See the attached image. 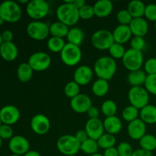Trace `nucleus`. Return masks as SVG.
<instances>
[{"label": "nucleus", "mask_w": 156, "mask_h": 156, "mask_svg": "<svg viewBox=\"0 0 156 156\" xmlns=\"http://www.w3.org/2000/svg\"><path fill=\"white\" fill-rule=\"evenodd\" d=\"M117 69V65L115 59L111 56H104L95 61L93 71L98 79L109 82L116 74Z\"/></svg>", "instance_id": "1"}, {"label": "nucleus", "mask_w": 156, "mask_h": 156, "mask_svg": "<svg viewBox=\"0 0 156 156\" xmlns=\"http://www.w3.org/2000/svg\"><path fill=\"white\" fill-rule=\"evenodd\" d=\"M58 21L69 27H74L79 21V9L75 7L70 0L64 1L62 4L58 6L56 12Z\"/></svg>", "instance_id": "2"}, {"label": "nucleus", "mask_w": 156, "mask_h": 156, "mask_svg": "<svg viewBox=\"0 0 156 156\" xmlns=\"http://www.w3.org/2000/svg\"><path fill=\"white\" fill-rule=\"evenodd\" d=\"M22 16V10L18 2L5 1L0 4V17L5 22L15 23L20 21Z\"/></svg>", "instance_id": "3"}, {"label": "nucleus", "mask_w": 156, "mask_h": 156, "mask_svg": "<svg viewBox=\"0 0 156 156\" xmlns=\"http://www.w3.org/2000/svg\"><path fill=\"white\" fill-rule=\"evenodd\" d=\"M81 143L76 139L75 136L65 134L59 137L56 141V148L60 153L64 155H76L80 151Z\"/></svg>", "instance_id": "4"}, {"label": "nucleus", "mask_w": 156, "mask_h": 156, "mask_svg": "<svg viewBox=\"0 0 156 156\" xmlns=\"http://www.w3.org/2000/svg\"><path fill=\"white\" fill-rule=\"evenodd\" d=\"M50 12V5L45 0H31L26 5L27 15L34 21H41Z\"/></svg>", "instance_id": "5"}, {"label": "nucleus", "mask_w": 156, "mask_h": 156, "mask_svg": "<svg viewBox=\"0 0 156 156\" xmlns=\"http://www.w3.org/2000/svg\"><path fill=\"white\" fill-rule=\"evenodd\" d=\"M127 96L130 105L140 111L149 103V94L143 86L131 87Z\"/></svg>", "instance_id": "6"}, {"label": "nucleus", "mask_w": 156, "mask_h": 156, "mask_svg": "<svg viewBox=\"0 0 156 156\" xmlns=\"http://www.w3.org/2000/svg\"><path fill=\"white\" fill-rule=\"evenodd\" d=\"M123 66L129 72L141 69L144 65V56L142 51L128 49L122 58Z\"/></svg>", "instance_id": "7"}, {"label": "nucleus", "mask_w": 156, "mask_h": 156, "mask_svg": "<svg viewBox=\"0 0 156 156\" xmlns=\"http://www.w3.org/2000/svg\"><path fill=\"white\" fill-rule=\"evenodd\" d=\"M82 52L80 47L66 43L63 50L60 53L61 60L68 66H75L80 62Z\"/></svg>", "instance_id": "8"}, {"label": "nucleus", "mask_w": 156, "mask_h": 156, "mask_svg": "<svg viewBox=\"0 0 156 156\" xmlns=\"http://www.w3.org/2000/svg\"><path fill=\"white\" fill-rule=\"evenodd\" d=\"M93 47L98 50H108L114 43L112 32L101 29L94 32L91 37Z\"/></svg>", "instance_id": "9"}, {"label": "nucleus", "mask_w": 156, "mask_h": 156, "mask_svg": "<svg viewBox=\"0 0 156 156\" xmlns=\"http://www.w3.org/2000/svg\"><path fill=\"white\" fill-rule=\"evenodd\" d=\"M26 32L31 39L37 41H44L50 34V25L41 21H33L27 24Z\"/></svg>", "instance_id": "10"}, {"label": "nucleus", "mask_w": 156, "mask_h": 156, "mask_svg": "<svg viewBox=\"0 0 156 156\" xmlns=\"http://www.w3.org/2000/svg\"><path fill=\"white\" fill-rule=\"evenodd\" d=\"M51 57L45 52H36L29 57L27 63L32 69L36 72H43L48 69L51 65Z\"/></svg>", "instance_id": "11"}, {"label": "nucleus", "mask_w": 156, "mask_h": 156, "mask_svg": "<svg viewBox=\"0 0 156 156\" xmlns=\"http://www.w3.org/2000/svg\"><path fill=\"white\" fill-rule=\"evenodd\" d=\"M30 126L34 133L40 136L45 135L50 129V119L44 114H35L30 120Z\"/></svg>", "instance_id": "12"}, {"label": "nucleus", "mask_w": 156, "mask_h": 156, "mask_svg": "<svg viewBox=\"0 0 156 156\" xmlns=\"http://www.w3.org/2000/svg\"><path fill=\"white\" fill-rule=\"evenodd\" d=\"M9 149L12 154L23 156L30 151V143L22 136H14L9 142Z\"/></svg>", "instance_id": "13"}, {"label": "nucleus", "mask_w": 156, "mask_h": 156, "mask_svg": "<svg viewBox=\"0 0 156 156\" xmlns=\"http://www.w3.org/2000/svg\"><path fill=\"white\" fill-rule=\"evenodd\" d=\"M20 117L19 109L14 105H5L0 109V119L2 124L12 126L18 123Z\"/></svg>", "instance_id": "14"}, {"label": "nucleus", "mask_w": 156, "mask_h": 156, "mask_svg": "<svg viewBox=\"0 0 156 156\" xmlns=\"http://www.w3.org/2000/svg\"><path fill=\"white\" fill-rule=\"evenodd\" d=\"M91 106L92 101L91 98L85 94L80 93L70 101V107L73 111L78 114L87 113Z\"/></svg>", "instance_id": "15"}, {"label": "nucleus", "mask_w": 156, "mask_h": 156, "mask_svg": "<svg viewBox=\"0 0 156 156\" xmlns=\"http://www.w3.org/2000/svg\"><path fill=\"white\" fill-rule=\"evenodd\" d=\"M85 130L90 139L97 141L105 133L103 122L99 118L88 119L85 123Z\"/></svg>", "instance_id": "16"}, {"label": "nucleus", "mask_w": 156, "mask_h": 156, "mask_svg": "<svg viewBox=\"0 0 156 156\" xmlns=\"http://www.w3.org/2000/svg\"><path fill=\"white\" fill-rule=\"evenodd\" d=\"M94 71L88 66H80L77 67L73 73V81L80 86L86 85L92 80Z\"/></svg>", "instance_id": "17"}, {"label": "nucleus", "mask_w": 156, "mask_h": 156, "mask_svg": "<svg viewBox=\"0 0 156 156\" xmlns=\"http://www.w3.org/2000/svg\"><path fill=\"white\" fill-rule=\"evenodd\" d=\"M146 124L140 118L128 123L127 134L133 140H140L143 136L146 135Z\"/></svg>", "instance_id": "18"}, {"label": "nucleus", "mask_w": 156, "mask_h": 156, "mask_svg": "<svg viewBox=\"0 0 156 156\" xmlns=\"http://www.w3.org/2000/svg\"><path fill=\"white\" fill-rule=\"evenodd\" d=\"M133 36L144 37L149 32V24L145 18H133L129 25Z\"/></svg>", "instance_id": "19"}, {"label": "nucleus", "mask_w": 156, "mask_h": 156, "mask_svg": "<svg viewBox=\"0 0 156 156\" xmlns=\"http://www.w3.org/2000/svg\"><path fill=\"white\" fill-rule=\"evenodd\" d=\"M112 34L114 42L122 44V45L130 41L131 38L133 37V34L131 32L129 25L119 24L114 29Z\"/></svg>", "instance_id": "20"}, {"label": "nucleus", "mask_w": 156, "mask_h": 156, "mask_svg": "<svg viewBox=\"0 0 156 156\" xmlns=\"http://www.w3.org/2000/svg\"><path fill=\"white\" fill-rule=\"evenodd\" d=\"M18 56V49L15 43H3L0 47V56L6 62L15 60Z\"/></svg>", "instance_id": "21"}, {"label": "nucleus", "mask_w": 156, "mask_h": 156, "mask_svg": "<svg viewBox=\"0 0 156 156\" xmlns=\"http://www.w3.org/2000/svg\"><path fill=\"white\" fill-rule=\"evenodd\" d=\"M94 15L98 18H106L113 12L114 5L110 0H99L93 5Z\"/></svg>", "instance_id": "22"}, {"label": "nucleus", "mask_w": 156, "mask_h": 156, "mask_svg": "<svg viewBox=\"0 0 156 156\" xmlns=\"http://www.w3.org/2000/svg\"><path fill=\"white\" fill-rule=\"evenodd\" d=\"M103 125L106 133L114 136L118 134L121 131L123 126L121 120L117 116L105 117V120L103 121Z\"/></svg>", "instance_id": "23"}, {"label": "nucleus", "mask_w": 156, "mask_h": 156, "mask_svg": "<svg viewBox=\"0 0 156 156\" xmlns=\"http://www.w3.org/2000/svg\"><path fill=\"white\" fill-rule=\"evenodd\" d=\"M140 119L146 125H153L156 123V106L148 105L140 111Z\"/></svg>", "instance_id": "24"}, {"label": "nucleus", "mask_w": 156, "mask_h": 156, "mask_svg": "<svg viewBox=\"0 0 156 156\" xmlns=\"http://www.w3.org/2000/svg\"><path fill=\"white\" fill-rule=\"evenodd\" d=\"M66 39L69 44L80 47L85 40V34L80 27H73L69 30Z\"/></svg>", "instance_id": "25"}, {"label": "nucleus", "mask_w": 156, "mask_h": 156, "mask_svg": "<svg viewBox=\"0 0 156 156\" xmlns=\"http://www.w3.org/2000/svg\"><path fill=\"white\" fill-rule=\"evenodd\" d=\"M147 74L144 70H136L129 72L127 76V82L132 87H139L144 85Z\"/></svg>", "instance_id": "26"}, {"label": "nucleus", "mask_w": 156, "mask_h": 156, "mask_svg": "<svg viewBox=\"0 0 156 156\" xmlns=\"http://www.w3.org/2000/svg\"><path fill=\"white\" fill-rule=\"evenodd\" d=\"M146 5L140 0H133L128 3L127 11L133 18H143L144 16Z\"/></svg>", "instance_id": "27"}, {"label": "nucleus", "mask_w": 156, "mask_h": 156, "mask_svg": "<svg viewBox=\"0 0 156 156\" xmlns=\"http://www.w3.org/2000/svg\"><path fill=\"white\" fill-rule=\"evenodd\" d=\"M34 74V70L27 62H22L17 69V76L20 82L26 83L30 81Z\"/></svg>", "instance_id": "28"}, {"label": "nucleus", "mask_w": 156, "mask_h": 156, "mask_svg": "<svg viewBox=\"0 0 156 156\" xmlns=\"http://www.w3.org/2000/svg\"><path fill=\"white\" fill-rule=\"evenodd\" d=\"M109 88L110 86L108 81L98 79L93 83L92 86H91V91L96 97L101 98L108 94L109 91Z\"/></svg>", "instance_id": "29"}, {"label": "nucleus", "mask_w": 156, "mask_h": 156, "mask_svg": "<svg viewBox=\"0 0 156 156\" xmlns=\"http://www.w3.org/2000/svg\"><path fill=\"white\" fill-rule=\"evenodd\" d=\"M69 27L60 21H55L50 24V34L59 38L66 37Z\"/></svg>", "instance_id": "30"}, {"label": "nucleus", "mask_w": 156, "mask_h": 156, "mask_svg": "<svg viewBox=\"0 0 156 156\" xmlns=\"http://www.w3.org/2000/svg\"><path fill=\"white\" fill-rule=\"evenodd\" d=\"M98 144L100 149H108L110 148L115 147V144L117 143V139L115 136L112 134L105 133L98 140H97Z\"/></svg>", "instance_id": "31"}, {"label": "nucleus", "mask_w": 156, "mask_h": 156, "mask_svg": "<svg viewBox=\"0 0 156 156\" xmlns=\"http://www.w3.org/2000/svg\"><path fill=\"white\" fill-rule=\"evenodd\" d=\"M140 146L141 149L152 152L156 149V137L152 134L146 133L140 140Z\"/></svg>", "instance_id": "32"}, {"label": "nucleus", "mask_w": 156, "mask_h": 156, "mask_svg": "<svg viewBox=\"0 0 156 156\" xmlns=\"http://www.w3.org/2000/svg\"><path fill=\"white\" fill-rule=\"evenodd\" d=\"M66 44V43L65 42L63 38L51 37H50L48 39L47 46V48L49 49L50 51L55 53H57L62 52V50H63Z\"/></svg>", "instance_id": "33"}, {"label": "nucleus", "mask_w": 156, "mask_h": 156, "mask_svg": "<svg viewBox=\"0 0 156 156\" xmlns=\"http://www.w3.org/2000/svg\"><path fill=\"white\" fill-rule=\"evenodd\" d=\"M100 149L98 144V142L92 139L88 138L80 145V150L85 154L91 155L93 154L97 153L98 149Z\"/></svg>", "instance_id": "34"}, {"label": "nucleus", "mask_w": 156, "mask_h": 156, "mask_svg": "<svg viewBox=\"0 0 156 156\" xmlns=\"http://www.w3.org/2000/svg\"><path fill=\"white\" fill-rule=\"evenodd\" d=\"M101 111L106 117L116 116L117 112V104L112 100L105 101L101 107Z\"/></svg>", "instance_id": "35"}, {"label": "nucleus", "mask_w": 156, "mask_h": 156, "mask_svg": "<svg viewBox=\"0 0 156 156\" xmlns=\"http://www.w3.org/2000/svg\"><path fill=\"white\" fill-rule=\"evenodd\" d=\"M139 117H140V110L132 105L126 107L122 111V118L128 123L136 120Z\"/></svg>", "instance_id": "36"}, {"label": "nucleus", "mask_w": 156, "mask_h": 156, "mask_svg": "<svg viewBox=\"0 0 156 156\" xmlns=\"http://www.w3.org/2000/svg\"><path fill=\"white\" fill-rule=\"evenodd\" d=\"M64 94L70 99L73 98L80 94V85L75 81H70L64 87Z\"/></svg>", "instance_id": "37"}, {"label": "nucleus", "mask_w": 156, "mask_h": 156, "mask_svg": "<svg viewBox=\"0 0 156 156\" xmlns=\"http://www.w3.org/2000/svg\"><path fill=\"white\" fill-rule=\"evenodd\" d=\"M108 50H109L111 57H112L114 59H122L126 51L123 45L115 42L111 45V47H110Z\"/></svg>", "instance_id": "38"}, {"label": "nucleus", "mask_w": 156, "mask_h": 156, "mask_svg": "<svg viewBox=\"0 0 156 156\" xmlns=\"http://www.w3.org/2000/svg\"><path fill=\"white\" fill-rule=\"evenodd\" d=\"M132 15L129 14L127 9L120 10L117 14V19L119 24L121 25H129L133 20Z\"/></svg>", "instance_id": "39"}, {"label": "nucleus", "mask_w": 156, "mask_h": 156, "mask_svg": "<svg viewBox=\"0 0 156 156\" xmlns=\"http://www.w3.org/2000/svg\"><path fill=\"white\" fill-rule=\"evenodd\" d=\"M144 88L149 94L156 96V74L148 75L144 84Z\"/></svg>", "instance_id": "40"}, {"label": "nucleus", "mask_w": 156, "mask_h": 156, "mask_svg": "<svg viewBox=\"0 0 156 156\" xmlns=\"http://www.w3.org/2000/svg\"><path fill=\"white\" fill-rule=\"evenodd\" d=\"M79 18H80V19L82 20H89L94 16H95L93 5L88 4H85L83 7L79 9Z\"/></svg>", "instance_id": "41"}, {"label": "nucleus", "mask_w": 156, "mask_h": 156, "mask_svg": "<svg viewBox=\"0 0 156 156\" xmlns=\"http://www.w3.org/2000/svg\"><path fill=\"white\" fill-rule=\"evenodd\" d=\"M119 156H132L134 150L130 143L127 142H121L117 147Z\"/></svg>", "instance_id": "42"}, {"label": "nucleus", "mask_w": 156, "mask_h": 156, "mask_svg": "<svg viewBox=\"0 0 156 156\" xmlns=\"http://www.w3.org/2000/svg\"><path fill=\"white\" fill-rule=\"evenodd\" d=\"M146 46V40L142 37L133 36L130 40V48L138 51H142L144 50Z\"/></svg>", "instance_id": "43"}, {"label": "nucleus", "mask_w": 156, "mask_h": 156, "mask_svg": "<svg viewBox=\"0 0 156 156\" xmlns=\"http://www.w3.org/2000/svg\"><path fill=\"white\" fill-rule=\"evenodd\" d=\"M144 17L147 21L156 22V4H148L146 5Z\"/></svg>", "instance_id": "44"}, {"label": "nucleus", "mask_w": 156, "mask_h": 156, "mask_svg": "<svg viewBox=\"0 0 156 156\" xmlns=\"http://www.w3.org/2000/svg\"><path fill=\"white\" fill-rule=\"evenodd\" d=\"M14 136V131L12 126L2 124L0 127V138L4 140H10Z\"/></svg>", "instance_id": "45"}, {"label": "nucleus", "mask_w": 156, "mask_h": 156, "mask_svg": "<svg viewBox=\"0 0 156 156\" xmlns=\"http://www.w3.org/2000/svg\"><path fill=\"white\" fill-rule=\"evenodd\" d=\"M144 71L148 75L156 74V58L152 57L148 59L144 62Z\"/></svg>", "instance_id": "46"}, {"label": "nucleus", "mask_w": 156, "mask_h": 156, "mask_svg": "<svg viewBox=\"0 0 156 156\" xmlns=\"http://www.w3.org/2000/svg\"><path fill=\"white\" fill-rule=\"evenodd\" d=\"M75 137H76V140L80 143H82L83 142H85V140H87L89 138L85 129H81V130L77 131L76 135H75Z\"/></svg>", "instance_id": "47"}, {"label": "nucleus", "mask_w": 156, "mask_h": 156, "mask_svg": "<svg viewBox=\"0 0 156 156\" xmlns=\"http://www.w3.org/2000/svg\"><path fill=\"white\" fill-rule=\"evenodd\" d=\"M87 114H88L89 119H98L100 115V110L96 107L91 106L87 112Z\"/></svg>", "instance_id": "48"}, {"label": "nucleus", "mask_w": 156, "mask_h": 156, "mask_svg": "<svg viewBox=\"0 0 156 156\" xmlns=\"http://www.w3.org/2000/svg\"><path fill=\"white\" fill-rule=\"evenodd\" d=\"M1 34H2V37L3 43L12 42L14 35H13V33H12L10 30H3L2 33H1Z\"/></svg>", "instance_id": "49"}, {"label": "nucleus", "mask_w": 156, "mask_h": 156, "mask_svg": "<svg viewBox=\"0 0 156 156\" xmlns=\"http://www.w3.org/2000/svg\"><path fill=\"white\" fill-rule=\"evenodd\" d=\"M132 156H153V154H152V152L144 150V149L140 148L136 150H134Z\"/></svg>", "instance_id": "50"}, {"label": "nucleus", "mask_w": 156, "mask_h": 156, "mask_svg": "<svg viewBox=\"0 0 156 156\" xmlns=\"http://www.w3.org/2000/svg\"><path fill=\"white\" fill-rule=\"evenodd\" d=\"M104 156H119L118 152H117V148L112 147L110 149H105L103 153Z\"/></svg>", "instance_id": "51"}, {"label": "nucleus", "mask_w": 156, "mask_h": 156, "mask_svg": "<svg viewBox=\"0 0 156 156\" xmlns=\"http://www.w3.org/2000/svg\"><path fill=\"white\" fill-rule=\"evenodd\" d=\"M72 4L75 6L76 8H77L78 9H80L81 8L83 7L86 3H85V0H70Z\"/></svg>", "instance_id": "52"}, {"label": "nucleus", "mask_w": 156, "mask_h": 156, "mask_svg": "<svg viewBox=\"0 0 156 156\" xmlns=\"http://www.w3.org/2000/svg\"><path fill=\"white\" fill-rule=\"evenodd\" d=\"M23 156H41V155L37 152V151L30 150V151H28L27 153L24 154Z\"/></svg>", "instance_id": "53"}, {"label": "nucleus", "mask_w": 156, "mask_h": 156, "mask_svg": "<svg viewBox=\"0 0 156 156\" xmlns=\"http://www.w3.org/2000/svg\"><path fill=\"white\" fill-rule=\"evenodd\" d=\"M29 2V1L28 0H18V4H27V3Z\"/></svg>", "instance_id": "54"}, {"label": "nucleus", "mask_w": 156, "mask_h": 156, "mask_svg": "<svg viewBox=\"0 0 156 156\" xmlns=\"http://www.w3.org/2000/svg\"><path fill=\"white\" fill-rule=\"evenodd\" d=\"M89 156H104V155H103V154H101V153H98V152H97V153L93 154V155H89Z\"/></svg>", "instance_id": "55"}, {"label": "nucleus", "mask_w": 156, "mask_h": 156, "mask_svg": "<svg viewBox=\"0 0 156 156\" xmlns=\"http://www.w3.org/2000/svg\"><path fill=\"white\" fill-rule=\"evenodd\" d=\"M4 23H5V21L1 18V17H0V27H1V26H2V24H4Z\"/></svg>", "instance_id": "56"}, {"label": "nucleus", "mask_w": 156, "mask_h": 156, "mask_svg": "<svg viewBox=\"0 0 156 156\" xmlns=\"http://www.w3.org/2000/svg\"><path fill=\"white\" fill-rule=\"evenodd\" d=\"M3 44V41H2V34L0 33V47H1L2 44Z\"/></svg>", "instance_id": "57"}, {"label": "nucleus", "mask_w": 156, "mask_h": 156, "mask_svg": "<svg viewBox=\"0 0 156 156\" xmlns=\"http://www.w3.org/2000/svg\"><path fill=\"white\" fill-rule=\"evenodd\" d=\"M2 146V139L0 138V149H1Z\"/></svg>", "instance_id": "58"}, {"label": "nucleus", "mask_w": 156, "mask_h": 156, "mask_svg": "<svg viewBox=\"0 0 156 156\" xmlns=\"http://www.w3.org/2000/svg\"><path fill=\"white\" fill-rule=\"evenodd\" d=\"M10 156H21V155H15V154H12Z\"/></svg>", "instance_id": "59"}, {"label": "nucleus", "mask_w": 156, "mask_h": 156, "mask_svg": "<svg viewBox=\"0 0 156 156\" xmlns=\"http://www.w3.org/2000/svg\"><path fill=\"white\" fill-rule=\"evenodd\" d=\"M2 125V120H1V119H0V127H1Z\"/></svg>", "instance_id": "60"}, {"label": "nucleus", "mask_w": 156, "mask_h": 156, "mask_svg": "<svg viewBox=\"0 0 156 156\" xmlns=\"http://www.w3.org/2000/svg\"><path fill=\"white\" fill-rule=\"evenodd\" d=\"M155 31H156V22L155 23Z\"/></svg>", "instance_id": "61"}, {"label": "nucleus", "mask_w": 156, "mask_h": 156, "mask_svg": "<svg viewBox=\"0 0 156 156\" xmlns=\"http://www.w3.org/2000/svg\"><path fill=\"white\" fill-rule=\"evenodd\" d=\"M69 156H76V155H69Z\"/></svg>", "instance_id": "62"}]
</instances>
